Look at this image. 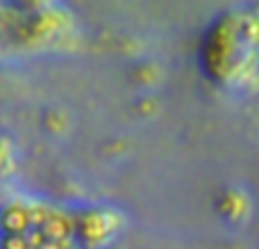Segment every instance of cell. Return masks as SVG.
<instances>
[{"label": "cell", "mask_w": 259, "mask_h": 249, "mask_svg": "<svg viewBox=\"0 0 259 249\" xmlns=\"http://www.w3.org/2000/svg\"><path fill=\"white\" fill-rule=\"evenodd\" d=\"M0 249H27V242L23 236H5Z\"/></svg>", "instance_id": "7a4b0ae2"}, {"label": "cell", "mask_w": 259, "mask_h": 249, "mask_svg": "<svg viewBox=\"0 0 259 249\" xmlns=\"http://www.w3.org/2000/svg\"><path fill=\"white\" fill-rule=\"evenodd\" d=\"M0 227L7 236H21L27 227H30V213L23 206H5L0 213Z\"/></svg>", "instance_id": "6da1fadb"}]
</instances>
